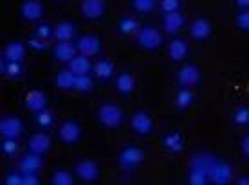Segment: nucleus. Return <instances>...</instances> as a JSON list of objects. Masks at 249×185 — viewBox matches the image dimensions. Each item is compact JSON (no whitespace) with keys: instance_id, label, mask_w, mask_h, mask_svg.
Wrapping results in <instances>:
<instances>
[{"instance_id":"1","label":"nucleus","mask_w":249,"mask_h":185,"mask_svg":"<svg viewBox=\"0 0 249 185\" xmlns=\"http://www.w3.org/2000/svg\"><path fill=\"white\" fill-rule=\"evenodd\" d=\"M137 44L146 50H156L162 44L161 32L156 27H143L137 31Z\"/></svg>"},{"instance_id":"2","label":"nucleus","mask_w":249,"mask_h":185,"mask_svg":"<svg viewBox=\"0 0 249 185\" xmlns=\"http://www.w3.org/2000/svg\"><path fill=\"white\" fill-rule=\"evenodd\" d=\"M98 119L107 128H116L123 123V111L116 105H103L98 111Z\"/></svg>"},{"instance_id":"3","label":"nucleus","mask_w":249,"mask_h":185,"mask_svg":"<svg viewBox=\"0 0 249 185\" xmlns=\"http://www.w3.org/2000/svg\"><path fill=\"white\" fill-rule=\"evenodd\" d=\"M143 160H144V153L139 148H136V146L124 148L118 156L119 166L123 167V169H134V167H137Z\"/></svg>"},{"instance_id":"4","label":"nucleus","mask_w":249,"mask_h":185,"mask_svg":"<svg viewBox=\"0 0 249 185\" xmlns=\"http://www.w3.org/2000/svg\"><path fill=\"white\" fill-rule=\"evenodd\" d=\"M190 166H192V169H195V171H202V173H206L210 176L213 171V167L217 166V158L210 153H199L192 158Z\"/></svg>"},{"instance_id":"5","label":"nucleus","mask_w":249,"mask_h":185,"mask_svg":"<svg viewBox=\"0 0 249 185\" xmlns=\"http://www.w3.org/2000/svg\"><path fill=\"white\" fill-rule=\"evenodd\" d=\"M76 49L80 50V54L83 56H94L98 54L101 49L100 38H96L94 34H85L76 42Z\"/></svg>"},{"instance_id":"6","label":"nucleus","mask_w":249,"mask_h":185,"mask_svg":"<svg viewBox=\"0 0 249 185\" xmlns=\"http://www.w3.org/2000/svg\"><path fill=\"white\" fill-rule=\"evenodd\" d=\"M22 130H24V124L17 117H4L0 121V133L4 139H17Z\"/></svg>"},{"instance_id":"7","label":"nucleus","mask_w":249,"mask_h":185,"mask_svg":"<svg viewBox=\"0 0 249 185\" xmlns=\"http://www.w3.org/2000/svg\"><path fill=\"white\" fill-rule=\"evenodd\" d=\"M231 178H233V169H231V166L226 164V162H217V166L213 167L212 174H210V180H212L215 185L230 184Z\"/></svg>"},{"instance_id":"8","label":"nucleus","mask_w":249,"mask_h":185,"mask_svg":"<svg viewBox=\"0 0 249 185\" xmlns=\"http://www.w3.org/2000/svg\"><path fill=\"white\" fill-rule=\"evenodd\" d=\"M132 128L137 135H148L152 128H154V123H152V117H150L146 111H137L132 117Z\"/></svg>"},{"instance_id":"9","label":"nucleus","mask_w":249,"mask_h":185,"mask_svg":"<svg viewBox=\"0 0 249 185\" xmlns=\"http://www.w3.org/2000/svg\"><path fill=\"white\" fill-rule=\"evenodd\" d=\"M81 137V128L80 124L74 123V121H67V123L62 124L60 128V139H62L65 144H76Z\"/></svg>"},{"instance_id":"10","label":"nucleus","mask_w":249,"mask_h":185,"mask_svg":"<svg viewBox=\"0 0 249 185\" xmlns=\"http://www.w3.org/2000/svg\"><path fill=\"white\" fill-rule=\"evenodd\" d=\"M177 79L182 87H193L200 81V70L195 65H184L177 74Z\"/></svg>"},{"instance_id":"11","label":"nucleus","mask_w":249,"mask_h":185,"mask_svg":"<svg viewBox=\"0 0 249 185\" xmlns=\"http://www.w3.org/2000/svg\"><path fill=\"white\" fill-rule=\"evenodd\" d=\"M76 173H78V176H80L83 182H94V180L98 178V174H100V169L96 166V162L81 160V162H78V166H76Z\"/></svg>"},{"instance_id":"12","label":"nucleus","mask_w":249,"mask_h":185,"mask_svg":"<svg viewBox=\"0 0 249 185\" xmlns=\"http://www.w3.org/2000/svg\"><path fill=\"white\" fill-rule=\"evenodd\" d=\"M44 15V6L38 0H25L22 4V16L29 22H36Z\"/></svg>"},{"instance_id":"13","label":"nucleus","mask_w":249,"mask_h":185,"mask_svg":"<svg viewBox=\"0 0 249 185\" xmlns=\"http://www.w3.org/2000/svg\"><path fill=\"white\" fill-rule=\"evenodd\" d=\"M81 11L90 20L100 18L105 11V0H83L81 2Z\"/></svg>"},{"instance_id":"14","label":"nucleus","mask_w":249,"mask_h":185,"mask_svg":"<svg viewBox=\"0 0 249 185\" xmlns=\"http://www.w3.org/2000/svg\"><path fill=\"white\" fill-rule=\"evenodd\" d=\"M20 171L22 173H38L42 167V158L36 153H29L20 158Z\"/></svg>"},{"instance_id":"15","label":"nucleus","mask_w":249,"mask_h":185,"mask_svg":"<svg viewBox=\"0 0 249 185\" xmlns=\"http://www.w3.org/2000/svg\"><path fill=\"white\" fill-rule=\"evenodd\" d=\"M49 148H51V139L45 133H36L29 140V151L31 153L44 154L45 151H49Z\"/></svg>"},{"instance_id":"16","label":"nucleus","mask_w":249,"mask_h":185,"mask_svg":"<svg viewBox=\"0 0 249 185\" xmlns=\"http://www.w3.org/2000/svg\"><path fill=\"white\" fill-rule=\"evenodd\" d=\"M25 105L31 111H40L44 110L45 106H47V97H45L44 92H40V90H33L31 93H27V97H25Z\"/></svg>"},{"instance_id":"17","label":"nucleus","mask_w":249,"mask_h":185,"mask_svg":"<svg viewBox=\"0 0 249 185\" xmlns=\"http://www.w3.org/2000/svg\"><path fill=\"white\" fill-rule=\"evenodd\" d=\"M190 34H192L195 40H206V38L212 34V24L204 18L195 20L190 27Z\"/></svg>"},{"instance_id":"18","label":"nucleus","mask_w":249,"mask_h":185,"mask_svg":"<svg viewBox=\"0 0 249 185\" xmlns=\"http://www.w3.org/2000/svg\"><path fill=\"white\" fill-rule=\"evenodd\" d=\"M182 25H184V18H182V15H179V11L166 13V16H164V20H162V27L166 29V32L181 31Z\"/></svg>"},{"instance_id":"19","label":"nucleus","mask_w":249,"mask_h":185,"mask_svg":"<svg viewBox=\"0 0 249 185\" xmlns=\"http://www.w3.org/2000/svg\"><path fill=\"white\" fill-rule=\"evenodd\" d=\"M24 58H25V47L20 42L7 44L6 50H4V60H7V62H22Z\"/></svg>"},{"instance_id":"20","label":"nucleus","mask_w":249,"mask_h":185,"mask_svg":"<svg viewBox=\"0 0 249 185\" xmlns=\"http://www.w3.org/2000/svg\"><path fill=\"white\" fill-rule=\"evenodd\" d=\"M54 58L58 62H71L72 58H76V47L69 42H60L54 47Z\"/></svg>"},{"instance_id":"21","label":"nucleus","mask_w":249,"mask_h":185,"mask_svg":"<svg viewBox=\"0 0 249 185\" xmlns=\"http://www.w3.org/2000/svg\"><path fill=\"white\" fill-rule=\"evenodd\" d=\"M76 34V25L71 22H62L58 24V27L54 29V36L58 38V42H71Z\"/></svg>"},{"instance_id":"22","label":"nucleus","mask_w":249,"mask_h":185,"mask_svg":"<svg viewBox=\"0 0 249 185\" xmlns=\"http://www.w3.org/2000/svg\"><path fill=\"white\" fill-rule=\"evenodd\" d=\"M69 65H71V70L74 72L76 76L80 74H89L90 72V62H89V56H76V58H72L71 62H69Z\"/></svg>"},{"instance_id":"23","label":"nucleus","mask_w":249,"mask_h":185,"mask_svg":"<svg viewBox=\"0 0 249 185\" xmlns=\"http://www.w3.org/2000/svg\"><path fill=\"white\" fill-rule=\"evenodd\" d=\"M116 88H118L119 93L134 92V88H136V79H134V76L128 74V72L119 74V77L116 79Z\"/></svg>"},{"instance_id":"24","label":"nucleus","mask_w":249,"mask_h":185,"mask_svg":"<svg viewBox=\"0 0 249 185\" xmlns=\"http://www.w3.org/2000/svg\"><path fill=\"white\" fill-rule=\"evenodd\" d=\"M168 52H170V58L175 60V62H181L184 60L188 54V45L184 40H174L168 47Z\"/></svg>"},{"instance_id":"25","label":"nucleus","mask_w":249,"mask_h":185,"mask_svg":"<svg viewBox=\"0 0 249 185\" xmlns=\"http://www.w3.org/2000/svg\"><path fill=\"white\" fill-rule=\"evenodd\" d=\"M94 72L100 79H110L114 76V63L110 60H100L94 65Z\"/></svg>"},{"instance_id":"26","label":"nucleus","mask_w":249,"mask_h":185,"mask_svg":"<svg viewBox=\"0 0 249 185\" xmlns=\"http://www.w3.org/2000/svg\"><path fill=\"white\" fill-rule=\"evenodd\" d=\"M162 146L172 151V153H177V151H181L182 149V137L177 133V131H172L168 135L162 139Z\"/></svg>"},{"instance_id":"27","label":"nucleus","mask_w":249,"mask_h":185,"mask_svg":"<svg viewBox=\"0 0 249 185\" xmlns=\"http://www.w3.org/2000/svg\"><path fill=\"white\" fill-rule=\"evenodd\" d=\"M74 77L76 74L72 70H62L56 76V85L62 90H71V88H74Z\"/></svg>"},{"instance_id":"28","label":"nucleus","mask_w":249,"mask_h":185,"mask_svg":"<svg viewBox=\"0 0 249 185\" xmlns=\"http://www.w3.org/2000/svg\"><path fill=\"white\" fill-rule=\"evenodd\" d=\"M0 70L4 72V74H7L9 77H18L22 72H24V68H22V65H20V62H2V65H0Z\"/></svg>"},{"instance_id":"29","label":"nucleus","mask_w":249,"mask_h":185,"mask_svg":"<svg viewBox=\"0 0 249 185\" xmlns=\"http://www.w3.org/2000/svg\"><path fill=\"white\" fill-rule=\"evenodd\" d=\"M119 31L123 32V34H132V32H137L139 31V24H137L136 18H130V16H126L119 22Z\"/></svg>"},{"instance_id":"30","label":"nucleus","mask_w":249,"mask_h":185,"mask_svg":"<svg viewBox=\"0 0 249 185\" xmlns=\"http://www.w3.org/2000/svg\"><path fill=\"white\" fill-rule=\"evenodd\" d=\"M36 123L40 128H51L53 123H54V115H53L49 110L44 108V110L36 111Z\"/></svg>"},{"instance_id":"31","label":"nucleus","mask_w":249,"mask_h":185,"mask_svg":"<svg viewBox=\"0 0 249 185\" xmlns=\"http://www.w3.org/2000/svg\"><path fill=\"white\" fill-rule=\"evenodd\" d=\"M193 103V93L188 90V88H182L181 92L177 93V99H175V105L179 106V108H188V106H192Z\"/></svg>"},{"instance_id":"32","label":"nucleus","mask_w":249,"mask_h":185,"mask_svg":"<svg viewBox=\"0 0 249 185\" xmlns=\"http://www.w3.org/2000/svg\"><path fill=\"white\" fill-rule=\"evenodd\" d=\"M74 88L80 92H89L92 88V79L89 77V74H80L74 77Z\"/></svg>"},{"instance_id":"33","label":"nucleus","mask_w":249,"mask_h":185,"mask_svg":"<svg viewBox=\"0 0 249 185\" xmlns=\"http://www.w3.org/2000/svg\"><path fill=\"white\" fill-rule=\"evenodd\" d=\"M132 6L139 13H150L156 7V0H132Z\"/></svg>"},{"instance_id":"34","label":"nucleus","mask_w":249,"mask_h":185,"mask_svg":"<svg viewBox=\"0 0 249 185\" xmlns=\"http://www.w3.org/2000/svg\"><path fill=\"white\" fill-rule=\"evenodd\" d=\"M233 121H235L238 126H248L249 124V108L242 106V108L235 110V113H233Z\"/></svg>"},{"instance_id":"35","label":"nucleus","mask_w":249,"mask_h":185,"mask_svg":"<svg viewBox=\"0 0 249 185\" xmlns=\"http://www.w3.org/2000/svg\"><path fill=\"white\" fill-rule=\"evenodd\" d=\"M72 176L67 171H56L54 176H53V184L54 185H72Z\"/></svg>"},{"instance_id":"36","label":"nucleus","mask_w":249,"mask_h":185,"mask_svg":"<svg viewBox=\"0 0 249 185\" xmlns=\"http://www.w3.org/2000/svg\"><path fill=\"white\" fill-rule=\"evenodd\" d=\"M208 180H210V176H208L206 173L192 169V174H190V178H188V182H190L192 185H204V184H208Z\"/></svg>"},{"instance_id":"37","label":"nucleus","mask_w":249,"mask_h":185,"mask_svg":"<svg viewBox=\"0 0 249 185\" xmlns=\"http://www.w3.org/2000/svg\"><path fill=\"white\" fill-rule=\"evenodd\" d=\"M2 151L6 154L17 153L18 151V142H17V139H4V142H2Z\"/></svg>"},{"instance_id":"38","label":"nucleus","mask_w":249,"mask_h":185,"mask_svg":"<svg viewBox=\"0 0 249 185\" xmlns=\"http://www.w3.org/2000/svg\"><path fill=\"white\" fill-rule=\"evenodd\" d=\"M53 34H54V29L49 24H40L36 27V36L42 38V40H49Z\"/></svg>"},{"instance_id":"39","label":"nucleus","mask_w":249,"mask_h":185,"mask_svg":"<svg viewBox=\"0 0 249 185\" xmlns=\"http://www.w3.org/2000/svg\"><path fill=\"white\" fill-rule=\"evenodd\" d=\"M181 7V0H161V9L164 13H175Z\"/></svg>"},{"instance_id":"40","label":"nucleus","mask_w":249,"mask_h":185,"mask_svg":"<svg viewBox=\"0 0 249 185\" xmlns=\"http://www.w3.org/2000/svg\"><path fill=\"white\" fill-rule=\"evenodd\" d=\"M237 25L240 29H244V31H249V9H244L242 13H238Z\"/></svg>"},{"instance_id":"41","label":"nucleus","mask_w":249,"mask_h":185,"mask_svg":"<svg viewBox=\"0 0 249 185\" xmlns=\"http://www.w3.org/2000/svg\"><path fill=\"white\" fill-rule=\"evenodd\" d=\"M4 184L6 185H24V174H9V176H6V180H4Z\"/></svg>"},{"instance_id":"42","label":"nucleus","mask_w":249,"mask_h":185,"mask_svg":"<svg viewBox=\"0 0 249 185\" xmlns=\"http://www.w3.org/2000/svg\"><path fill=\"white\" fill-rule=\"evenodd\" d=\"M29 45H31V49L35 50H44L45 47H47V44H45V40H42V38H31V42H29Z\"/></svg>"},{"instance_id":"43","label":"nucleus","mask_w":249,"mask_h":185,"mask_svg":"<svg viewBox=\"0 0 249 185\" xmlns=\"http://www.w3.org/2000/svg\"><path fill=\"white\" fill-rule=\"evenodd\" d=\"M24 174V185H38L36 173H22Z\"/></svg>"},{"instance_id":"44","label":"nucleus","mask_w":249,"mask_h":185,"mask_svg":"<svg viewBox=\"0 0 249 185\" xmlns=\"http://www.w3.org/2000/svg\"><path fill=\"white\" fill-rule=\"evenodd\" d=\"M242 151L246 156H249V135L244 137V140H242Z\"/></svg>"},{"instance_id":"45","label":"nucleus","mask_w":249,"mask_h":185,"mask_svg":"<svg viewBox=\"0 0 249 185\" xmlns=\"http://www.w3.org/2000/svg\"><path fill=\"white\" fill-rule=\"evenodd\" d=\"M237 4L244 9H249V0H237Z\"/></svg>"},{"instance_id":"46","label":"nucleus","mask_w":249,"mask_h":185,"mask_svg":"<svg viewBox=\"0 0 249 185\" xmlns=\"http://www.w3.org/2000/svg\"><path fill=\"white\" fill-rule=\"evenodd\" d=\"M237 184H238V185H249V178H248V176H244V178L238 180Z\"/></svg>"}]
</instances>
